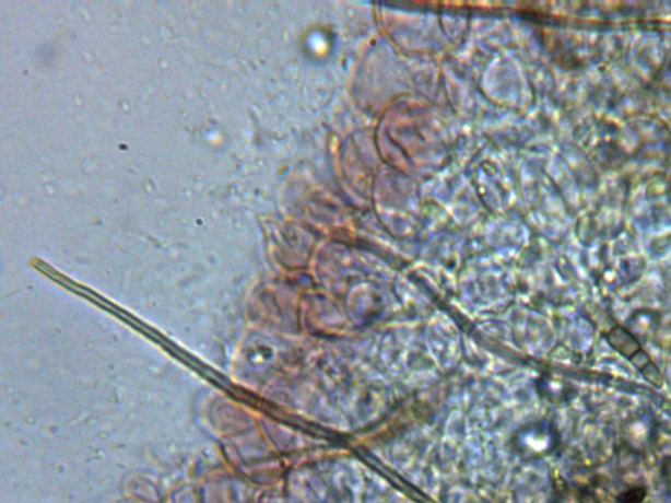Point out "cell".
Here are the masks:
<instances>
[{"label": "cell", "mask_w": 671, "mask_h": 503, "mask_svg": "<svg viewBox=\"0 0 671 503\" xmlns=\"http://www.w3.org/2000/svg\"><path fill=\"white\" fill-rule=\"evenodd\" d=\"M515 445L517 452L526 458H542L555 452L558 445V434L550 422H534L519 430Z\"/></svg>", "instance_id": "6da1fadb"}, {"label": "cell", "mask_w": 671, "mask_h": 503, "mask_svg": "<svg viewBox=\"0 0 671 503\" xmlns=\"http://www.w3.org/2000/svg\"><path fill=\"white\" fill-rule=\"evenodd\" d=\"M608 342L611 348L623 356H626L629 361L643 350L636 337L631 335L626 328L620 326L610 330Z\"/></svg>", "instance_id": "7a4b0ae2"}, {"label": "cell", "mask_w": 671, "mask_h": 503, "mask_svg": "<svg viewBox=\"0 0 671 503\" xmlns=\"http://www.w3.org/2000/svg\"><path fill=\"white\" fill-rule=\"evenodd\" d=\"M541 388L548 400L555 402H567L577 394L575 387L569 386L567 382L551 379V377L543 381Z\"/></svg>", "instance_id": "3957f363"}, {"label": "cell", "mask_w": 671, "mask_h": 503, "mask_svg": "<svg viewBox=\"0 0 671 503\" xmlns=\"http://www.w3.org/2000/svg\"><path fill=\"white\" fill-rule=\"evenodd\" d=\"M646 491L643 488L629 489L621 495V503H640L646 498Z\"/></svg>", "instance_id": "277c9868"}, {"label": "cell", "mask_w": 671, "mask_h": 503, "mask_svg": "<svg viewBox=\"0 0 671 503\" xmlns=\"http://www.w3.org/2000/svg\"><path fill=\"white\" fill-rule=\"evenodd\" d=\"M641 373L650 383L655 384V386H662V375L652 362L648 363V365L641 370Z\"/></svg>", "instance_id": "5b68a950"}, {"label": "cell", "mask_w": 671, "mask_h": 503, "mask_svg": "<svg viewBox=\"0 0 671 503\" xmlns=\"http://www.w3.org/2000/svg\"><path fill=\"white\" fill-rule=\"evenodd\" d=\"M663 478H666L669 492L671 494V459L663 466Z\"/></svg>", "instance_id": "8992f818"}]
</instances>
